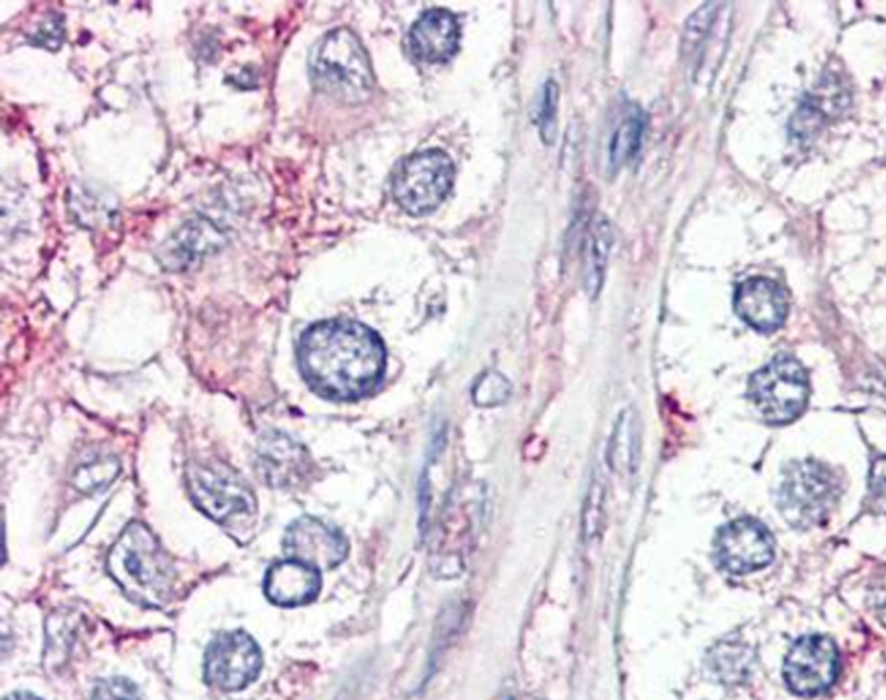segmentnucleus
<instances>
[{"label": "nucleus", "mask_w": 886, "mask_h": 700, "mask_svg": "<svg viewBox=\"0 0 886 700\" xmlns=\"http://www.w3.org/2000/svg\"><path fill=\"white\" fill-rule=\"evenodd\" d=\"M284 552L317 569H332L349 556V544L337 527L316 518H302L286 530Z\"/></svg>", "instance_id": "9b49d317"}, {"label": "nucleus", "mask_w": 886, "mask_h": 700, "mask_svg": "<svg viewBox=\"0 0 886 700\" xmlns=\"http://www.w3.org/2000/svg\"><path fill=\"white\" fill-rule=\"evenodd\" d=\"M262 652L248 633H221L205 656V679L224 692L243 690L258 678Z\"/></svg>", "instance_id": "6e6552de"}, {"label": "nucleus", "mask_w": 886, "mask_h": 700, "mask_svg": "<svg viewBox=\"0 0 886 700\" xmlns=\"http://www.w3.org/2000/svg\"><path fill=\"white\" fill-rule=\"evenodd\" d=\"M878 615L879 620L886 624V599L878 603Z\"/></svg>", "instance_id": "393cba45"}, {"label": "nucleus", "mask_w": 886, "mask_h": 700, "mask_svg": "<svg viewBox=\"0 0 886 700\" xmlns=\"http://www.w3.org/2000/svg\"><path fill=\"white\" fill-rule=\"evenodd\" d=\"M558 86L554 81H547L544 89V104L541 110V132L547 144H553L556 136V110H558Z\"/></svg>", "instance_id": "5701e85b"}, {"label": "nucleus", "mask_w": 886, "mask_h": 700, "mask_svg": "<svg viewBox=\"0 0 886 700\" xmlns=\"http://www.w3.org/2000/svg\"><path fill=\"white\" fill-rule=\"evenodd\" d=\"M775 544L771 531L755 519L729 522L716 538V557L720 568L733 574H746L768 568L774 559Z\"/></svg>", "instance_id": "9d476101"}, {"label": "nucleus", "mask_w": 886, "mask_h": 700, "mask_svg": "<svg viewBox=\"0 0 886 700\" xmlns=\"http://www.w3.org/2000/svg\"><path fill=\"white\" fill-rule=\"evenodd\" d=\"M186 483L198 509L215 522L239 521L255 513L252 488L226 463H191Z\"/></svg>", "instance_id": "0eeeda50"}, {"label": "nucleus", "mask_w": 886, "mask_h": 700, "mask_svg": "<svg viewBox=\"0 0 886 700\" xmlns=\"http://www.w3.org/2000/svg\"><path fill=\"white\" fill-rule=\"evenodd\" d=\"M459 23L447 9H430L414 23L409 49L425 63H445L459 49Z\"/></svg>", "instance_id": "4468645a"}, {"label": "nucleus", "mask_w": 886, "mask_h": 700, "mask_svg": "<svg viewBox=\"0 0 886 700\" xmlns=\"http://www.w3.org/2000/svg\"><path fill=\"white\" fill-rule=\"evenodd\" d=\"M264 591L265 597L276 606H305L319 595L320 571L299 560L277 562L265 574Z\"/></svg>", "instance_id": "2eb2a0df"}, {"label": "nucleus", "mask_w": 886, "mask_h": 700, "mask_svg": "<svg viewBox=\"0 0 886 700\" xmlns=\"http://www.w3.org/2000/svg\"><path fill=\"white\" fill-rule=\"evenodd\" d=\"M841 483L830 467L815 460L793 462L781 483V513L789 526L809 530L830 516L839 498Z\"/></svg>", "instance_id": "20e7f679"}, {"label": "nucleus", "mask_w": 886, "mask_h": 700, "mask_svg": "<svg viewBox=\"0 0 886 700\" xmlns=\"http://www.w3.org/2000/svg\"><path fill=\"white\" fill-rule=\"evenodd\" d=\"M119 472L118 460L113 457H101V459L90 460V462L81 463L77 472L73 474V484L75 488L80 489L87 495H94V493L103 492L107 488Z\"/></svg>", "instance_id": "6ab92c4d"}, {"label": "nucleus", "mask_w": 886, "mask_h": 700, "mask_svg": "<svg viewBox=\"0 0 886 700\" xmlns=\"http://www.w3.org/2000/svg\"><path fill=\"white\" fill-rule=\"evenodd\" d=\"M511 395V384L503 373L489 370L478 378L473 386V402L478 407H497Z\"/></svg>", "instance_id": "aec40b11"}, {"label": "nucleus", "mask_w": 886, "mask_h": 700, "mask_svg": "<svg viewBox=\"0 0 886 700\" xmlns=\"http://www.w3.org/2000/svg\"><path fill=\"white\" fill-rule=\"evenodd\" d=\"M4 700H42V699H39V697H35L34 693L16 692L5 697Z\"/></svg>", "instance_id": "b1692460"}, {"label": "nucleus", "mask_w": 886, "mask_h": 700, "mask_svg": "<svg viewBox=\"0 0 886 700\" xmlns=\"http://www.w3.org/2000/svg\"><path fill=\"white\" fill-rule=\"evenodd\" d=\"M644 127H646V115L643 111L637 106L626 107L622 122L618 124L613 139L609 142V165L613 170H618L623 163L632 160L640 151Z\"/></svg>", "instance_id": "a211bd4d"}, {"label": "nucleus", "mask_w": 886, "mask_h": 700, "mask_svg": "<svg viewBox=\"0 0 886 700\" xmlns=\"http://www.w3.org/2000/svg\"><path fill=\"white\" fill-rule=\"evenodd\" d=\"M107 571L128 599L144 607L170 602L175 568L159 538L141 521H132L111 547Z\"/></svg>", "instance_id": "f03ea898"}, {"label": "nucleus", "mask_w": 886, "mask_h": 700, "mask_svg": "<svg viewBox=\"0 0 886 700\" xmlns=\"http://www.w3.org/2000/svg\"><path fill=\"white\" fill-rule=\"evenodd\" d=\"M838 676V650L826 637L800 638L784 661V679L793 692L814 697L826 692Z\"/></svg>", "instance_id": "1a4fd4ad"}, {"label": "nucleus", "mask_w": 886, "mask_h": 700, "mask_svg": "<svg viewBox=\"0 0 886 700\" xmlns=\"http://www.w3.org/2000/svg\"><path fill=\"white\" fill-rule=\"evenodd\" d=\"M611 247V227L605 215H597L588 227L585 246L584 280L588 296L596 297L605 280L606 262Z\"/></svg>", "instance_id": "dca6fc26"}, {"label": "nucleus", "mask_w": 886, "mask_h": 700, "mask_svg": "<svg viewBox=\"0 0 886 700\" xmlns=\"http://www.w3.org/2000/svg\"><path fill=\"white\" fill-rule=\"evenodd\" d=\"M809 393L807 370L789 355L775 357L748 382V396L771 424H789L798 419L806 410Z\"/></svg>", "instance_id": "39448f33"}, {"label": "nucleus", "mask_w": 886, "mask_h": 700, "mask_svg": "<svg viewBox=\"0 0 886 700\" xmlns=\"http://www.w3.org/2000/svg\"><path fill=\"white\" fill-rule=\"evenodd\" d=\"M734 310L755 331L769 334L777 331L788 317V296L774 280L755 277L737 285Z\"/></svg>", "instance_id": "ddd939ff"}, {"label": "nucleus", "mask_w": 886, "mask_h": 700, "mask_svg": "<svg viewBox=\"0 0 886 700\" xmlns=\"http://www.w3.org/2000/svg\"><path fill=\"white\" fill-rule=\"evenodd\" d=\"M214 236L215 232L208 227H200L198 224H191L180 230L170 242H165V253L162 255L165 267L183 268L191 265L192 259L205 255L210 244H217L212 241Z\"/></svg>", "instance_id": "f3484780"}, {"label": "nucleus", "mask_w": 886, "mask_h": 700, "mask_svg": "<svg viewBox=\"0 0 886 700\" xmlns=\"http://www.w3.org/2000/svg\"><path fill=\"white\" fill-rule=\"evenodd\" d=\"M308 68L316 89L346 104L366 101L375 87L366 49L346 28L329 31L316 43Z\"/></svg>", "instance_id": "7ed1b4c3"}, {"label": "nucleus", "mask_w": 886, "mask_h": 700, "mask_svg": "<svg viewBox=\"0 0 886 700\" xmlns=\"http://www.w3.org/2000/svg\"><path fill=\"white\" fill-rule=\"evenodd\" d=\"M868 507L874 513H886V457L874 460L871 467Z\"/></svg>", "instance_id": "4be33fe9"}, {"label": "nucleus", "mask_w": 886, "mask_h": 700, "mask_svg": "<svg viewBox=\"0 0 886 700\" xmlns=\"http://www.w3.org/2000/svg\"><path fill=\"white\" fill-rule=\"evenodd\" d=\"M256 472L274 488H293L303 483L311 471V457L305 446L293 437L270 433L262 437L256 448Z\"/></svg>", "instance_id": "f8f14e48"}, {"label": "nucleus", "mask_w": 886, "mask_h": 700, "mask_svg": "<svg viewBox=\"0 0 886 700\" xmlns=\"http://www.w3.org/2000/svg\"><path fill=\"white\" fill-rule=\"evenodd\" d=\"M90 700H141V693L130 679L113 676L96 684Z\"/></svg>", "instance_id": "412c9836"}, {"label": "nucleus", "mask_w": 886, "mask_h": 700, "mask_svg": "<svg viewBox=\"0 0 886 700\" xmlns=\"http://www.w3.org/2000/svg\"><path fill=\"white\" fill-rule=\"evenodd\" d=\"M454 174L451 156L440 149L413 154L393 175V198L404 212L421 217L447 198Z\"/></svg>", "instance_id": "423d86ee"}, {"label": "nucleus", "mask_w": 886, "mask_h": 700, "mask_svg": "<svg viewBox=\"0 0 886 700\" xmlns=\"http://www.w3.org/2000/svg\"><path fill=\"white\" fill-rule=\"evenodd\" d=\"M299 366L308 386L329 399H357L380 384L387 349L380 335L355 320L314 323L299 343Z\"/></svg>", "instance_id": "f257e3e1"}]
</instances>
